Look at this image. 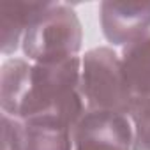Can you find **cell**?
<instances>
[{"label": "cell", "instance_id": "cell-5", "mask_svg": "<svg viewBox=\"0 0 150 150\" xmlns=\"http://www.w3.org/2000/svg\"><path fill=\"white\" fill-rule=\"evenodd\" d=\"M99 21L106 41L113 46H127L150 34V2L99 4Z\"/></svg>", "mask_w": 150, "mask_h": 150}, {"label": "cell", "instance_id": "cell-6", "mask_svg": "<svg viewBox=\"0 0 150 150\" xmlns=\"http://www.w3.org/2000/svg\"><path fill=\"white\" fill-rule=\"evenodd\" d=\"M21 124L25 150H74L72 134L78 122L60 115H44Z\"/></svg>", "mask_w": 150, "mask_h": 150}, {"label": "cell", "instance_id": "cell-7", "mask_svg": "<svg viewBox=\"0 0 150 150\" xmlns=\"http://www.w3.org/2000/svg\"><path fill=\"white\" fill-rule=\"evenodd\" d=\"M48 2H2L0 4V34L2 53L13 55L23 42L25 32L32 20L46 7Z\"/></svg>", "mask_w": 150, "mask_h": 150}, {"label": "cell", "instance_id": "cell-3", "mask_svg": "<svg viewBox=\"0 0 150 150\" xmlns=\"http://www.w3.org/2000/svg\"><path fill=\"white\" fill-rule=\"evenodd\" d=\"M80 90L90 111L129 115L134 94L124 76L120 57L106 46L88 50L81 58Z\"/></svg>", "mask_w": 150, "mask_h": 150}, {"label": "cell", "instance_id": "cell-1", "mask_svg": "<svg viewBox=\"0 0 150 150\" xmlns=\"http://www.w3.org/2000/svg\"><path fill=\"white\" fill-rule=\"evenodd\" d=\"M80 78V57L57 64H30L25 58H7L0 71L2 111L21 122L44 115H60L80 122L87 111Z\"/></svg>", "mask_w": 150, "mask_h": 150}, {"label": "cell", "instance_id": "cell-2", "mask_svg": "<svg viewBox=\"0 0 150 150\" xmlns=\"http://www.w3.org/2000/svg\"><path fill=\"white\" fill-rule=\"evenodd\" d=\"M83 42L81 21L71 6L48 2L28 25L21 50L34 64H57L78 57Z\"/></svg>", "mask_w": 150, "mask_h": 150}, {"label": "cell", "instance_id": "cell-4", "mask_svg": "<svg viewBox=\"0 0 150 150\" xmlns=\"http://www.w3.org/2000/svg\"><path fill=\"white\" fill-rule=\"evenodd\" d=\"M72 141L74 150H132V125L127 115L87 110Z\"/></svg>", "mask_w": 150, "mask_h": 150}, {"label": "cell", "instance_id": "cell-8", "mask_svg": "<svg viewBox=\"0 0 150 150\" xmlns=\"http://www.w3.org/2000/svg\"><path fill=\"white\" fill-rule=\"evenodd\" d=\"M122 69L134 96H150V34L122 48Z\"/></svg>", "mask_w": 150, "mask_h": 150}, {"label": "cell", "instance_id": "cell-9", "mask_svg": "<svg viewBox=\"0 0 150 150\" xmlns=\"http://www.w3.org/2000/svg\"><path fill=\"white\" fill-rule=\"evenodd\" d=\"M127 117L132 125V150H150V96H134Z\"/></svg>", "mask_w": 150, "mask_h": 150}, {"label": "cell", "instance_id": "cell-10", "mask_svg": "<svg viewBox=\"0 0 150 150\" xmlns=\"http://www.w3.org/2000/svg\"><path fill=\"white\" fill-rule=\"evenodd\" d=\"M2 150H25L23 124L9 115H2Z\"/></svg>", "mask_w": 150, "mask_h": 150}]
</instances>
